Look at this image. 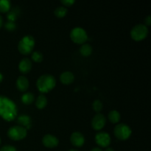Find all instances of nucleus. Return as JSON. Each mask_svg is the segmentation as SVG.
<instances>
[{"label":"nucleus","instance_id":"f03ea898","mask_svg":"<svg viewBox=\"0 0 151 151\" xmlns=\"http://www.w3.org/2000/svg\"><path fill=\"white\" fill-rule=\"evenodd\" d=\"M56 86V80L54 76L49 74H45L38 78L36 86L38 91L42 94L50 92Z\"/></svg>","mask_w":151,"mask_h":151},{"label":"nucleus","instance_id":"423d86ee","mask_svg":"<svg viewBox=\"0 0 151 151\" xmlns=\"http://www.w3.org/2000/svg\"><path fill=\"white\" fill-rule=\"evenodd\" d=\"M27 136V130L20 125H14L7 131V137L13 141H20Z\"/></svg>","mask_w":151,"mask_h":151},{"label":"nucleus","instance_id":"473e14b6","mask_svg":"<svg viewBox=\"0 0 151 151\" xmlns=\"http://www.w3.org/2000/svg\"><path fill=\"white\" fill-rule=\"evenodd\" d=\"M69 151H78V150H75V149H71V150H69Z\"/></svg>","mask_w":151,"mask_h":151},{"label":"nucleus","instance_id":"ddd939ff","mask_svg":"<svg viewBox=\"0 0 151 151\" xmlns=\"http://www.w3.org/2000/svg\"><path fill=\"white\" fill-rule=\"evenodd\" d=\"M17 123L25 129L29 130L32 126V120L30 116L26 114H22L17 117Z\"/></svg>","mask_w":151,"mask_h":151},{"label":"nucleus","instance_id":"0eeeda50","mask_svg":"<svg viewBox=\"0 0 151 151\" xmlns=\"http://www.w3.org/2000/svg\"><path fill=\"white\" fill-rule=\"evenodd\" d=\"M70 38L75 44H83L88 40V35L85 29L82 27H77L71 30Z\"/></svg>","mask_w":151,"mask_h":151},{"label":"nucleus","instance_id":"b1692460","mask_svg":"<svg viewBox=\"0 0 151 151\" xmlns=\"http://www.w3.org/2000/svg\"><path fill=\"white\" fill-rule=\"evenodd\" d=\"M7 19L9 22H15V21L17 19L18 13H16L14 10H12L11 11H9L7 13Z\"/></svg>","mask_w":151,"mask_h":151},{"label":"nucleus","instance_id":"c756f323","mask_svg":"<svg viewBox=\"0 0 151 151\" xmlns=\"http://www.w3.org/2000/svg\"><path fill=\"white\" fill-rule=\"evenodd\" d=\"M3 25V19H2V17L1 16V15H0V28L2 27Z\"/></svg>","mask_w":151,"mask_h":151},{"label":"nucleus","instance_id":"2f4dec72","mask_svg":"<svg viewBox=\"0 0 151 151\" xmlns=\"http://www.w3.org/2000/svg\"><path fill=\"white\" fill-rule=\"evenodd\" d=\"M2 81H3V75H2V74L0 72V83L2 82Z\"/></svg>","mask_w":151,"mask_h":151},{"label":"nucleus","instance_id":"f8f14e48","mask_svg":"<svg viewBox=\"0 0 151 151\" xmlns=\"http://www.w3.org/2000/svg\"><path fill=\"white\" fill-rule=\"evenodd\" d=\"M32 61L28 58H23L19 64V69L22 74H27L32 69Z\"/></svg>","mask_w":151,"mask_h":151},{"label":"nucleus","instance_id":"412c9836","mask_svg":"<svg viewBox=\"0 0 151 151\" xmlns=\"http://www.w3.org/2000/svg\"><path fill=\"white\" fill-rule=\"evenodd\" d=\"M55 16L58 19H62V18L65 17L66 15L67 14V9L63 6H60L58 7L54 11Z\"/></svg>","mask_w":151,"mask_h":151},{"label":"nucleus","instance_id":"f3484780","mask_svg":"<svg viewBox=\"0 0 151 151\" xmlns=\"http://www.w3.org/2000/svg\"><path fill=\"white\" fill-rule=\"evenodd\" d=\"M120 114L118 111L116 110H112L109 112V115H108V118L109 120L110 121L111 123L116 124L119 122L120 120Z\"/></svg>","mask_w":151,"mask_h":151},{"label":"nucleus","instance_id":"7c9ffc66","mask_svg":"<svg viewBox=\"0 0 151 151\" xmlns=\"http://www.w3.org/2000/svg\"><path fill=\"white\" fill-rule=\"evenodd\" d=\"M105 151H114V150L113 148H111V147H106V150H105Z\"/></svg>","mask_w":151,"mask_h":151},{"label":"nucleus","instance_id":"39448f33","mask_svg":"<svg viewBox=\"0 0 151 151\" xmlns=\"http://www.w3.org/2000/svg\"><path fill=\"white\" fill-rule=\"evenodd\" d=\"M132 134L131 128L125 123L117 124L114 129V134L116 139L121 141H125L130 138Z\"/></svg>","mask_w":151,"mask_h":151},{"label":"nucleus","instance_id":"a878e982","mask_svg":"<svg viewBox=\"0 0 151 151\" xmlns=\"http://www.w3.org/2000/svg\"><path fill=\"white\" fill-rule=\"evenodd\" d=\"M61 4L65 7H71L73 4H75V0H61L60 1Z\"/></svg>","mask_w":151,"mask_h":151},{"label":"nucleus","instance_id":"2eb2a0df","mask_svg":"<svg viewBox=\"0 0 151 151\" xmlns=\"http://www.w3.org/2000/svg\"><path fill=\"white\" fill-rule=\"evenodd\" d=\"M74 80H75V76H74L73 73L69 72V71L63 72L60 75V82L64 85H70L73 83Z\"/></svg>","mask_w":151,"mask_h":151},{"label":"nucleus","instance_id":"aec40b11","mask_svg":"<svg viewBox=\"0 0 151 151\" xmlns=\"http://www.w3.org/2000/svg\"><path fill=\"white\" fill-rule=\"evenodd\" d=\"M11 7V2L9 0H0V13H8Z\"/></svg>","mask_w":151,"mask_h":151},{"label":"nucleus","instance_id":"1a4fd4ad","mask_svg":"<svg viewBox=\"0 0 151 151\" xmlns=\"http://www.w3.org/2000/svg\"><path fill=\"white\" fill-rule=\"evenodd\" d=\"M106 124V118L102 114H97L91 120V127L95 131H100L103 129Z\"/></svg>","mask_w":151,"mask_h":151},{"label":"nucleus","instance_id":"9b49d317","mask_svg":"<svg viewBox=\"0 0 151 151\" xmlns=\"http://www.w3.org/2000/svg\"><path fill=\"white\" fill-rule=\"evenodd\" d=\"M70 142L75 147H81L85 143V137L81 132H74L70 137Z\"/></svg>","mask_w":151,"mask_h":151},{"label":"nucleus","instance_id":"393cba45","mask_svg":"<svg viewBox=\"0 0 151 151\" xmlns=\"http://www.w3.org/2000/svg\"><path fill=\"white\" fill-rule=\"evenodd\" d=\"M4 28L8 31H13L16 29V24L15 22H9L8 21V22H6L5 24H4Z\"/></svg>","mask_w":151,"mask_h":151},{"label":"nucleus","instance_id":"6e6552de","mask_svg":"<svg viewBox=\"0 0 151 151\" xmlns=\"http://www.w3.org/2000/svg\"><path fill=\"white\" fill-rule=\"evenodd\" d=\"M95 142L99 147H108L111 144V137L106 132H99L95 136Z\"/></svg>","mask_w":151,"mask_h":151},{"label":"nucleus","instance_id":"dca6fc26","mask_svg":"<svg viewBox=\"0 0 151 151\" xmlns=\"http://www.w3.org/2000/svg\"><path fill=\"white\" fill-rule=\"evenodd\" d=\"M47 98L44 94H41L37 97L35 100V106L38 109H43L47 106Z\"/></svg>","mask_w":151,"mask_h":151},{"label":"nucleus","instance_id":"4be33fe9","mask_svg":"<svg viewBox=\"0 0 151 151\" xmlns=\"http://www.w3.org/2000/svg\"><path fill=\"white\" fill-rule=\"evenodd\" d=\"M31 58L35 63H41L44 59V55L41 52L35 51L32 52V55H31Z\"/></svg>","mask_w":151,"mask_h":151},{"label":"nucleus","instance_id":"7ed1b4c3","mask_svg":"<svg viewBox=\"0 0 151 151\" xmlns=\"http://www.w3.org/2000/svg\"><path fill=\"white\" fill-rule=\"evenodd\" d=\"M35 44V38L32 35H24L19 41V44H18V50L21 54L27 55L32 52Z\"/></svg>","mask_w":151,"mask_h":151},{"label":"nucleus","instance_id":"6ab92c4d","mask_svg":"<svg viewBox=\"0 0 151 151\" xmlns=\"http://www.w3.org/2000/svg\"><path fill=\"white\" fill-rule=\"evenodd\" d=\"M92 47L89 44H83L80 49V52L84 57H88L92 53Z\"/></svg>","mask_w":151,"mask_h":151},{"label":"nucleus","instance_id":"c85d7f7f","mask_svg":"<svg viewBox=\"0 0 151 151\" xmlns=\"http://www.w3.org/2000/svg\"><path fill=\"white\" fill-rule=\"evenodd\" d=\"M91 151H103V150H102L100 147H94V148L91 149Z\"/></svg>","mask_w":151,"mask_h":151},{"label":"nucleus","instance_id":"f257e3e1","mask_svg":"<svg viewBox=\"0 0 151 151\" xmlns=\"http://www.w3.org/2000/svg\"><path fill=\"white\" fill-rule=\"evenodd\" d=\"M18 109L16 103L5 96L0 95V116L7 122L13 121L17 116Z\"/></svg>","mask_w":151,"mask_h":151},{"label":"nucleus","instance_id":"a211bd4d","mask_svg":"<svg viewBox=\"0 0 151 151\" xmlns=\"http://www.w3.org/2000/svg\"><path fill=\"white\" fill-rule=\"evenodd\" d=\"M21 100L24 105H30L35 100V97L31 92L24 93L21 97Z\"/></svg>","mask_w":151,"mask_h":151},{"label":"nucleus","instance_id":"9d476101","mask_svg":"<svg viewBox=\"0 0 151 151\" xmlns=\"http://www.w3.org/2000/svg\"><path fill=\"white\" fill-rule=\"evenodd\" d=\"M42 143L44 146L47 148H55L59 144L58 139L52 134H46L42 139Z\"/></svg>","mask_w":151,"mask_h":151},{"label":"nucleus","instance_id":"5701e85b","mask_svg":"<svg viewBox=\"0 0 151 151\" xmlns=\"http://www.w3.org/2000/svg\"><path fill=\"white\" fill-rule=\"evenodd\" d=\"M103 108V103H102V102L100 101V100H95L94 102H93L92 109L93 110H94L95 112H97V114H99L100 111H101Z\"/></svg>","mask_w":151,"mask_h":151},{"label":"nucleus","instance_id":"72a5a7b5","mask_svg":"<svg viewBox=\"0 0 151 151\" xmlns=\"http://www.w3.org/2000/svg\"><path fill=\"white\" fill-rule=\"evenodd\" d=\"M0 145H1V138H0Z\"/></svg>","mask_w":151,"mask_h":151},{"label":"nucleus","instance_id":"20e7f679","mask_svg":"<svg viewBox=\"0 0 151 151\" xmlns=\"http://www.w3.org/2000/svg\"><path fill=\"white\" fill-rule=\"evenodd\" d=\"M148 28L145 24H139L135 25L131 30V37L135 41H141L147 38Z\"/></svg>","mask_w":151,"mask_h":151},{"label":"nucleus","instance_id":"cd10ccee","mask_svg":"<svg viewBox=\"0 0 151 151\" xmlns=\"http://www.w3.org/2000/svg\"><path fill=\"white\" fill-rule=\"evenodd\" d=\"M151 24V16H147V17L145 19V25L146 27L150 26Z\"/></svg>","mask_w":151,"mask_h":151},{"label":"nucleus","instance_id":"4468645a","mask_svg":"<svg viewBox=\"0 0 151 151\" xmlns=\"http://www.w3.org/2000/svg\"><path fill=\"white\" fill-rule=\"evenodd\" d=\"M16 87L18 90L24 92L29 88V81L24 76H19L16 80Z\"/></svg>","mask_w":151,"mask_h":151},{"label":"nucleus","instance_id":"bb28decb","mask_svg":"<svg viewBox=\"0 0 151 151\" xmlns=\"http://www.w3.org/2000/svg\"><path fill=\"white\" fill-rule=\"evenodd\" d=\"M0 151H17L16 147L12 145H4L1 147Z\"/></svg>","mask_w":151,"mask_h":151}]
</instances>
